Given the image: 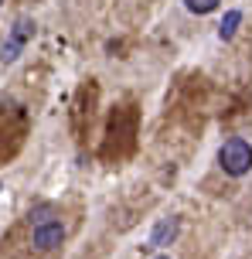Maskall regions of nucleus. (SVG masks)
Wrapping results in <instances>:
<instances>
[{"instance_id": "1", "label": "nucleus", "mask_w": 252, "mask_h": 259, "mask_svg": "<svg viewBox=\"0 0 252 259\" xmlns=\"http://www.w3.org/2000/svg\"><path fill=\"white\" fill-rule=\"evenodd\" d=\"M218 164H222L225 174L242 178V174L252 167V147L242 140V137H232V140L222 143V150H218Z\"/></svg>"}, {"instance_id": "2", "label": "nucleus", "mask_w": 252, "mask_h": 259, "mask_svg": "<svg viewBox=\"0 0 252 259\" xmlns=\"http://www.w3.org/2000/svg\"><path fill=\"white\" fill-rule=\"evenodd\" d=\"M31 38H34V21H31V17H21V21L14 24V31H11V41L4 45V55H0L4 65L17 62V58H21V48H24Z\"/></svg>"}, {"instance_id": "3", "label": "nucleus", "mask_w": 252, "mask_h": 259, "mask_svg": "<svg viewBox=\"0 0 252 259\" xmlns=\"http://www.w3.org/2000/svg\"><path fill=\"white\" fill-rule=\"evenodd\" d=\"M62 239H65V225L62 222H48V225H38L34 229V246L41 252H52L55 246H62Z\"/></svg>"}, {"instance_id": "4", "label": "nucleus", "mask_w": 252, "mask_h": 259, "mask_svg": "<svg viewBox=\"0 0 252 259\" xmlns=\"http://www.w3.org/2000/svg\"><path fill=\"white\" fill-rule=\"evenodd\" d=\"M174 235H177V219H160L157 229H154V235H150V246H167V242H174Z\"/></svg>"}, {"instance_id": "5", "label": "nucleus", "mask_w": 252, "mask_h": 259, "mask_svg": "<svg viewBox=\"0 0 252 259\" xmlns=\"http://www.w3.org/2000/svg\"><path fill=\"white\" fill-rule=\"evenodd\" d=\"M239 24H242V11H228L225 14V21L218 24V34H222V41H228L235 31H239Z\"/></svg>"}, {"instance_id": "6", "label": "nucleus", "mask_w": 252, "mask_h": 259, "mask_svg": "<svg viewBox=\"0 0 252 259\" xmlns=\"http://www.w3.org/2000/svg\"><path fill=\"white\" fill-rule=\"evenodd\" d=\"M48 222H55V208H52V205L31 208V229H38V225H48Z\"/></svg>"}, {"instance_id": "7", "label": "nucleus", "mask_w": 252, "mask_h": 259, "mask_svg": "<svg viewBox=\"0 0 252 259\" xmlns=\"http://www.w3.org/2000/svg\"><path fill=\"white\" fill-rule=\"evenodd\" d=\"M184 4H187V11H191V14H208V11L218 7V0H184Z\"/></svg>"}, {"instance_id": "8", "label": "nucleus", "mask_w": 252, "mask_h": 259, "mask_svg": "<svg viewBox=\"0 0 252 259\" xmlns=\"http://www.w3.org/2000/svg\"><path fill=\"white\" fill-rule=\"evenodd\" d=\"M157 259H171V256H157Z\"/></svg>"}]
</instances>
